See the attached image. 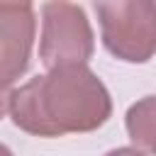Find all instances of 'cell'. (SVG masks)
<instances>
[{
    "label": "cell",
    "mask_w": 156,
    "mask_h": 156,
    "mask_svg": "<svg viewBox=\"0 0 156 156\" xmlns=\"http://www.w3.org/2000/svg\"><path fill=\"white\" fill-rule=\"evenodd\" d=\"M112 112L110 93L88 66L51 68L12 90V122L37 136L93 132Z\"/></svg>",
    "instance_id": "1"
},
{
    "label": "cell",
    "mask_w": 156,
    "mask_h": 156,
    "mask_svg": "<svg viewBox=\"0 0 156 156\" xmlns=\"http://www.w3.org/2000/svg\"><path fill=\"white\" fill-rule=\"evenodd\" d=\"M107 51L129 63L156 54V7L151 0H93Z\"/></svg>",
    "instance_id": "2"
},
{
    "label": "cell",
    "mask_w": 156,
    "mask_h": 156,
    "mask_svg": "<svg viewBox=\"0 0 156 156\" xmlns=\"http://www.w3.org/2000/svg\"><path fill=\"white\" fill-rule=\"evenodd\" d=\"M39 56L44 66H85L93 56V29L85 12L71 0H49L41 10Z\"/></svg>",
    "instance_id": "3"
},
{
    "label": "cell",
    "mask_w": 156,
    "mask_h": 156,
    "mask_svg": "<svg viewBox=\"0 0 156 156\" xmlns=\"http://www.w3.org/2000/svg\"><path fill=\"white\" fill-rule=\"evenodd\" d=\"M37 20L29 7L0 10V117L10 112L12 83L27 71Z\"/></svg>",
    "instance_id": "4"
},
{
    "label": "cell",
    "mask_w": 156,
    "mask_h": 156,
    "mask_svg": "<svg viewBox=\"0 0 156 156\" xmlns=\"http://www.w3.org/2000/svg\"><path fill=\"white\" fill-rule=\"evenodd\" d=\"M127 132L139 151L156 154V95H149L129 107Z\"/></svg>",
    "instance_id": "5"
},
{
    "label": "cell",
    "mask_w": 156,
    "mask_h": 156,
    "mask_svg": "<svg viewBox=\"0 0 156 156\" xmlns=\"http://www.w3.org/2000/svg\"><path fill=\"white\" fill-rule=\"evenodd\" d=\"M32 0H0V10L5 7H29Z\"/></svg>",
    "instance_id": "6"
},
{
    "label": "cell",
    "mask_w": 156,
    "mask_h": 156,
    "mask_svg": "<svg viewBox=\"0 0 156 156\" xmlns=\"http://www.w3.org/2000/svg\"><path fill=\"white\" fill-rule=\"evenodd\" d=\"M105 156H144V154L139 149H115V151H110Z\"/></svg>",
    "instance_id": "7"
},
{
    "label": "cell",
    "mask_w": 156,
    "mask_h": 156,
    "mask_svg": "<svg viewBox=\"0 0 156 156\" xmlns=\"http://www.w3.org/2000/svg\"><path fill=\"white\" fill-rule=\"evenodd\" d=\"M0 156H12V154H10V149H5V146L0 144Z\"/></svg>",
    "instance_id": "8"
},
{
    "label": "cell",
    "mask_w": 156,
    "mask_h": 156,
    "mask_svg": "<svg viewBox=\"0 0 156 156\" xmlns=\"http://www.w3.org/2000/svg\"><path fill=\"white\" fill-rule=\"evenodd\" d=\"M151 2H154V7H156V0H151Z\"/></svg>",
    "instance_id": "9"
}]
</instances>
